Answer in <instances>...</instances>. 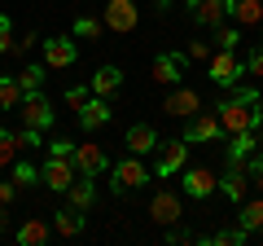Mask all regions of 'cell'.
I'll list each match as a JSON object with an SVG mask.
<instances>
[{"label":"cell","mask_w":263,"mask_h":246,"mask_svg":"<svg viewBox=\"0 0 263 246\" xmlns=\"http://www.w3.org/2000/svg\"><path fill=\"white\" fill-rule=\"evenodd\" d=\"M215 114H219V128H224L228 136H233V132H254V128L263 123L259 93H254V88H241V84H237V93H228L224 101L215 106Z\"/></svg>","instance_id":"1"},{"label":"cell","mask_w":263,"mask_h":246,"mask_svg":"<svg viewBox=\"0 0 263 246\" xmlns=\"http://www.w3.org/2000/svg\"><path fill=\"white\" fill-rule=\"evenodd\" d=\"M206 71H211V79H215L219 88H237L241 75H246V62L237 57V48H219V53H211Z\"/></svg>","instance_id":"2"},{"label":"cell","mask_w":263,"mask_h":246,"mask_svg":"<svg viewBox=\"0 0 263 246\" xmlns=\"http://www.w3.org/2000/svg\"><path fill=\"white\" fill-rule=\"evenodd\" d=\"M75 176H79V167H75V159H66V154H48V163L40 167V180H44L48 189H57V194L70 189Z\"/></svg>","instance_id":"3"},{"label":"cell","mask_w":263,"mask_h":246,"mask_svg":"<svg viewBox=\"0 0 263 246\" xmlns=\"http://www.w3.org/2000/svg\"><path fill=\"white\" fill-rule=\"evenodd\" d=\"M18 114H22V123L27 128H35V132H44V128H53V101H48L44 93H22V106H18Z\"/></svg>","instance_id":"4"},{"label":"cell","mask_w":263,"mask_h":246,"mask_svg":"<svg viewBox=\"0 0 263 246\" xmlns=\"http://www.w3.org/2000/svg\"><path fill=\"white\" fill-rule=\"evenodd\" d=\"M110 189L114 194H127V189H141V185H145V180H149V171H145L141 167V154H136V159H123V163H114V167H110Z\"/></svg>","instance_id":"5"},{"label":"cell","mask_w":263,"mask_h":246,"mask_svg":"<svg viewBox=\"0 0 263 246\" xmlns=\"http://www.w3.org/2000/svg\"><path fill=\"white\" fill-rule=\"evenodd\" d=\"M105 27L110 31H119V36H132V31L141 27V9H136V5H132V0H110V5H105Z\"/></svg>","instance_id":"6"},{"label":"cell","mask_w":263,"mask_h":246,"mask_svg":"<svg viewBox=\"0 0 263 246\" xmlns=\"http://www.w3.org/2000/svg\"><path fill=\"white\" fill-rule=\"evenodd\" d=\"M224 136V128H219V114L215 110H197L193 119H189L184 128V141L189 145H206V141H219Z\"/></svg>","instance_id":"7"},{"label":"cell","mask_w":263,"mask_h":246,"mask_svg":"<svg viewBox=\"0 0 263 246\" xmlns=\"http://www.w3.org/2000/svg\"><path fill=\"white\" fill-rule=\"evenodd\" d=\"M162 110H167L171 119H193V114L202 110V93H197V88L176 84V88H171V97L162 101Z\"/></svg>","instance_id":"8"},{"label":"cell","mask_w":263,"mask_h":246,"mask_svg":"<svg viewBox=\"0 0 263 246\" xmlns=\"http://www.w3.org/2000/svg\"><path fill=\"white\" fill-rule=\"evenodd\" d=\"M219 189H224L228 202H237V207H241L246 194H250V171H246V163H228V171L219 176Z\"/></svg>","instance_id":"9"},{"label":"cell","mask_w":263,"mask_h":246,"mask_svg":"<svg viewBox=\"0 0 263 246\" xmlns=\"http://www.w3.org/2000/svg\"><path fill=\"white\" fill-rule=\"evenodd\" d=\"M184 159H189V141H167V145L158 141V167L154 171L162 180H171L176 171H184Z\"/></svg>","instance_id":"10"},{"label":"cell","mask_w":263,"mask_h":246,"mask_svg":"<svg viewBox=\"0 0 263 246\" xmlns=\"http://www.w3.org/2000/svg\"><path fill=\"white\" fill-rule=\"evenodd\" d=\"M189 18H193L197 27L215 31V27H224L228 9H224V0H189Z\"/></svg>","instance_id":"11"},{"label":"cell","mask_w":263,"mask_h":246,"mask_svg":"<svg viewBox=\"0 0 263 246\" xmlns=\"http://www.w3.org/2000/svg\"><path fill=\"white\" fill-rule=\"evenodd\" d=\"M75 167H79V176H101V171H110V159H105V150L101 145H75Z\"/></svg>","instance_id":"12"},{"label":"cell","mask_w":263,"mask_h":246,"mask_svg":"<svg viewBox=\"0 0 263 246\" xmlns=\"http://www.w3.org/2000/svg\"><path fill=\"white\" fill-rule=\"evenodd\" d=\"M149 216L158 220L162 229H171V224H180V220H184V211H180V198H176V194L158 189V194L149 198Z\"/></svg>","instance_id":"13"},{"label":"cell","mask_w":263,"mask_h":246,"mask_svg":"<svg viewBox=\"0 0 263 246\" xmlns=\"http://www.w3.org/2000/svg\"><path fill=\"white\" fill-rule=\"evenodd\" d=\"M180 66H184V57H176V53H158L154 57V66H149V79L154 84H162V88H176L180 79Z\"/></svg>","instance_id":"14"},{"label":"cell","mask_w":263,"mask_h":246,"mask_svg":"<svg viewBox=\"0 0 263 246\" xmlns=\"http://www.w3.org/2000/svg\"><path fill=\"white\" fill-rule=\"evenodd\" d=\"M75 57H79V48H75V40H44V66H53V71H66V66H75Z\"/></svg>","instance_id":"15"},{"label":"cell","mask_w":263,"mask_h":246,"mask_svg":"<svg viewBox=\"0 0 263 246\" xmlns=\"http://www.w3.org/2000/svg\"><path fill=\"white\" fill-rule=\"evenodd\" d=\"M215 189H219V176H211L206 167H189V171H184V194H189V198L206 202Z\"/></svg>","instance_id":"16"},{"label":"cell","mask_w":263,"mask_h":246,"mask_svg":"<svg viewBox=\"0 0 263 246\" xmlns=\"http://www.w3.org/2000/svg\"><path fill=\"white\" fill-rule=\"evenodd\" d=\"M110 101H105V97H88L84 101V110H79V128H84V132H97V128H105V123H110Z\"/></svg>","instance_id":"17"},{"label":"cell","mask_w":263,"mask_h":246,"mask_svg":"<svg viewBox=\"0 0 263 246\" xmlns=\"http://www.w3.org/2000/svg\"><path fill=\"white\" fill-rule=\"evenodd\" d=\"M127 150L132 154H154L158 150V132H154L149 123H132L127 128Z\"/></svg>","instance_id":"18"},{"label":"cell","mask_w":263,"mask_h":246,"mask_svg":"<svg viewBox=\"0 0 263 246\" xmlns=\"http://www.w3.org/2000/svg\"><path fill=\"white\" fill-rule=\"evenodd\" d=\"M53 233L57 237H79V233H84V211H79V207H62L53 216Z\"/></svg>","instance_id":"19"},{"label":"cell","mask_w":263,"mask_h":246,"mask_svg":"<svg viewBox=\"0 0 263 246\" xmlns=\"http://www.w3.org/2000/svg\"><path fill=\"white\" fill-rule=\"evenodd\" d=\"M48 237H53V224H48V220H40V216L22 220V229H18V242H22V246H44Z\"/></svg>","instance_id":"20"},{"label":"cell","mask_w":263,"mask_h":246,"mask_svg":"<svg viewBox=\"0 0 263 246\" xmlns=\"http://www.w3.org/2000/svg\"><path fill=\"white\" fill-rule=\"evenodd\" d=\"M66 202L70 207H79V211H88L97 202V185H92V176H75V185L66 189Z\"/></svg>","instance_id":"21"},{"label":"cell","mask_w":263,"mask_h":246,"mask_svg":"<svg viewBox=\"0 0 263 246\" xmlns=\"http://www.w3.org/2000/svg\"><path fill=\"white\" fill-rule=\"evenodd\" d=\"M228 18H237V27H263V0H237Z\"/></svg>","instance_id":"22"},{"label":"cell","mask_w":263,"mask_h":246,"mask_svg":"<svg viewBox=\"0 0 263 246\" xmlns=\"http://www.w3.org/2000/svg\"><path fill=\"white\" fill-rule=\"evenodd\" d=\"M88 88H92L97 97H114V93L123 88V71H119V66H101V71L92 75V84H88Z\"/></svg>","instance_id":"23"},{"label":"cell","mask_w":263,"mask_h":246,"mask_svg":"<svg viewBox=\"0 0 263 246\" xmlns=\"http://www.w3.org/2000/svg\"><path fill=\"white\" fill-rule=\"evenodd\" d=\"M254 154V132H233L228 136V163H246Z\"/></svg>","instance_id":"24"},{"label":"cell","mask_w":263,"mask_h":246,"mask_svg":"<svg viewBox=\"0 0 263 246\" xmlns=\"http://www.w3.org/2000/svg\"><path fill=\"white\" fill-rule=\"evenodd\" d=\"M22 106V84L18 75H0V110H18Z\"/></svg>","instance_id":"25"},{"label":"cell","mask_w":263,"mask_h":246,"mask_svg":"<svg viewBox=\"0 0 263 246\" xmlns=\"http://www.w3.org/2000/svg\"><path fill=\"white\" fill-rule=\"evenodd\" d=\"M246 237H250V229H219V233H211V237H202V246H241Z\"/></svg>","instance_id":"26"},{"label":"cell","mask_w":263,"mask_h":246,"mask_svg":"<svg viewBox=\"0 0 263 246\" xmlns=\"http://www.w3.org/2000/svg\"><path fill=\"white\" fill-rule=\"evenodd\" d=\"M241 229H250V233H263V198H254V202H241Z\"/></svg>","instance_id":"27"},{"label":"cell","mask_w":263,"mask_h":246,"mask_svg":"<svg viewBox=\"0 0 263 246\" xmlns=\"http://www.w3.org/2000/svg\"><path fill=\"white\" fill-rule=\"evenodd\" d=\"M13 185H18V189L40 185V167H35V163H27V159H18V163H13Z\"/></svg>","instance_id":"28"},{"label":"cell","mask_w":263,"mask_h":246,"mask_svg":"<svg viewBox=\"0 0 263 246\" xmlns=\"http://www.w3.org/2000/svg\"><path fill=\"white\" fill-rule=\"evenodd\" d=\"M13 75H18V84H22V93H40V88H44V66H22V71H13Z\"/></svg>","instance_id":"29"},{"label":"cell","mask_w":263,"mask_h":246,"mask_svg":"<svg viewBox=\"0 0 263 246\" xmlns=\"http://www.w3.org/2000/svg\"><path fill=\"white\" fill-rule=\"evenodd\" d=\"M18 141H13V132L9 128H0V167H13V163H18Z\"/></svg>","instance_id":"30"},{"label":"cell","mask_w":263,"mask_h":246,"mask_svg":"<svg viewBox=\"0 0 263 246\" xmlns=\"http://www.w3.org/2000/svg\"><path fill=\"white\" fill-rule=\"evenodd\" d=\"M105 31V22H97V18H75V36L79 40H97Z\"/></svg>","instance_id":"31"},{"label":"cell","mask_w":263,"mask_h":246,"mask_svg":"<svg viewBox=\"0 0 263 246\" xmlns=\"http://www.w3.org/2000/svg\"><path fill=\"white\" fill-rule=\"evenodd\" d=\"M215 44L219 48H237L241 44V27H215Z\"/></svg>","instance_id":"32"},{"label":"cell","mask_w":263,"mask_h":246,"mask_svg":"<svg viewBox=\"0 0 263 246\" xmlns=\"http://www.w3.org/2000/svg\"><path fill=\"white\" fill-rule=\"evenodd\" d=\"M88 97H92V88H84V84H79V88H66V110H84Z\"/></svg>","instance_id":"33"},{"label":"cell","mask_w":263,"mask_h":246,"mask_svg":"<svg viewBox=\"0 0 263 246\" xmlns=\"http://www.w3.org/2000/svg\"><path fill=\"white\" fill-rule=\"evenodd\" d=\"M211 53H215V48H211L206 40H189V53L184 57H189V62H211Z\"/></svg>","instance_id":"34"},{"label":"cell","mask_w":263,"mask_h":246,"mask_svg":"<svg viewBox=\"0 0 263 246\" xmlns=\"http://www.w3.org/2000/svg\"><path fill=\"white\" fill-rule=\"evenodd\" d=\"M13 141H18V150H35V145H40V132H35V128H27V123H22L18 132H13Z\"/></svg>","instance_id":"35"},{"label":"cell","mask_w":263,"mask_h":246,"mask_svg":"<svg viewBox=\"0 0 263 246\" xmlns=\"http://www.w3.org/2000/svg\"><path fill=\"white\" fill-rule=\"evenodd\" d=\"M0 53H13V22L0 13Z\"/></svg>","instance_id":"36"},{"label":"cell","mask_w":263,"mask_h":246,"mask_svg":"<svg viewBox=\"0 0 263 246\" xmlns=\"http://www.w3.org/2000/svg\"><path fill=\"white\" fill-rule=\"evenodd\" d=\"M48 154H66V159H70V154H75V141H70V136H53V141H48Z\"/></svg>","instance_id":"37"},{"label":"cell","mask_w":263,"mask_h":246,"mask_svg":"<svg viewBox=\"0 0 263 246\" xmlns=\"http://www.w3.org/2000/svg\"><path fill=\"white\" fill-rule=\"evenodd\" d=\"M31 44H40V36H35V31L18 36V40H13V57H27V48H31Z\"/></svg>","instance_id":"38"},{"label":"cell","mask_w":263,"mask_h":246,"mask_svg":"<svg viewBox=\"0 0 263 246\" xmlns=\"http://www.w3.org/2000/svg\"><path fill=\"white\" fill-rule=\"evenodd\" d=\"M250 180L259 185V194H263V154H250Z\"/></svg>","instance_id":"39"},{"label":"cell","mask_w":263,"mask_h":246,"mask_svg":"<svg viewBox=\"0 0 263 246\" xmlns=\"http://www.w3.org/2000/svg\"><path fill=\"white\" fill-rule=\"evenodd\" d=\"M246 75L263 79V48H259V53H250V62H246Z\"/></svg>","instance_id":"40"},{"label":"cell","mask_w":263,"mask_h":246,"mask_svg":"<svg viewBox=\"0 0 263 246\" xmlns=\"http://www.w3.org/2000/svg\"><path fill=\"white\" fill-rule=\"evenodd\" d=\"M13 198H18V185L13 180H0V207H9Z\"/></svg>","instance_id":"41"},{"label":"cell","mask_w":263,"mask_h":246,"mask_svg":"<svg viewBox=\"0 0 263 246\" xmlns=\"http://www.w3.org/2000/svg\"><path fill=\"white\" fill-rule=\"evenodd\" d=\"M9 233V207H0V237Z\"/></svg>","instance_id":"42"},{"label":"cell","mask_w":263,"mask_h":246,"mask_svg":"<svg viewBox=\"0 0 263 246\" xmlns=\"http://www.w3.org/2000/svg\"><path fill=\"white\" fill-rule=\"evenodd\" d=\"M233 5H237V0H224V9H233Z\"/></svg>","instance_id":"43"},{"label":"cell","mask_w":263,"mask_h":246,"mask_svg":"<svg viewBox=\"0 0 263 246\" xmlns=\"http://www.w3.org/2000/svg\"><path fill=\"white\" fill-rule=\"evenodd\" d=\"M162 5H167V0H158V9H162Z\"/></svg>","instance_id":"44"},{"label":"cell","mask_w":263,"mask_h":246,"mask_svg":"<svg viewBox=\"0 0 263 246\" xmlns=\"http://www.w3.org/2000/svg\"><path fill=\"white\" fill-rule=\"evenodd\" d=\"M259 44H263V40H259Z\"/></svg>","instance_id":"45"}]
</instances>
